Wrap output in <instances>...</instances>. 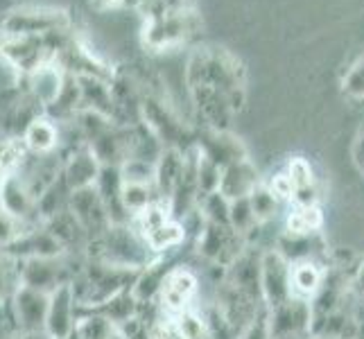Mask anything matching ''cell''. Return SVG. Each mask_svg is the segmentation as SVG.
<instances>
[{
	"label": "cell",
	"mask_w": 364,
	"mask_h": 339,
	"mask_svg": "<svg viewBox=\"0 0 364 339\" xmlns=\"http://www.w3.org/2000/svg\"><path fill=\"white\" fill-rule=\"evenodd\" d=\"M197 30L195 14L191 9L179 11H163L161 16L147 18L143 30V41L149 50H170L174 45H181L188 41V36H193Z\"/></svg>",
	"instance_id": "cell-5"
},
{
	"label": "cell",
	"mask_w": 364,
	"mask_h": 339,
	"mask_svg": "<svg viewBox=\"0 0 364 339\" xmlns=\"http://www.w3.org/2000/svg\"><path fill=\"white\" fill-rule=\"evenodd\" d=\"M168 11H179V9H188V0H163Z\"/></svg>",
	"instance_id": "cell-31"
},
{
	"label": "cell",
	"mask_w": 364,
	"mask_h": 339,
	"mask_svg": "<svg viewBox=\"0 0 364 339\" xmlns=\"http://www.w3.org/2000/svg\"><path fill=\"white\" fill-rule=\"evenodd\" d=\"M323 226V215L319 206H292V210L285 217V231L299 235L319 233Z\"/></svg>",
	"instance_id": "cell-21"
},
{
	"label": "cell",
	"mask_w": 364,
	"mask_h": 339,
	"mask_svg": "<svg viewBox=\"0 0 364 339\" xmlns=\"http://www.w3.org/2000/svg\"><path fill=\"white\" fill-rule=\"evenodd\" d=\"M70 254L61 258H25L21 260V285L36 292L53 294L59 287L70 285L80 269H73Z\"/></svg>",
	"instance_id": "cell-4"
},
{
	"label": "cell",
	"mask_w": 364,
	"mask_h": 339,
	"mask_svg": "<svg viewBox=\"0 0 364 339\" xmlns=\"http://www.w3.org/2000/svg\"><path fill=\"white\" fill-rule=\"evenodd\" d=\"M21 287V260L0 251V303H9Z\"/></svg>",
	"instance_id": "cell-23"
},
{
	"label": "cell",
	"mask_w": 364,
	"mask_h": 339,
	"mask_svg": "<svg viewBox=\"0 0 364 339\" xmlns=\"http://www.w3.org/2000/svg\"><path fill=\"white\" fill-rule=\"evenodd\" d=\"M124 0H91V5L95 9H114V7H122Z\"/></svg>",
	"instance_id": "cell-30"
},
{
	"label": "cell",
	"mask_w": 364,
	"mask_h": 339,
	"mask_svg": "<svg viewBox=\"0 0 364 339\" xmlns=\"http://www.w3.org/2000/svg\"><path fill=\"white\" fill-rule=\"evenodd\" d=\"M9 303H11V312H14L18 333H46V317L50 306L48 294L21 285Z\"/></svg>",
	"instance_id": "cell-10"
},
{
	"label": "cell",
	"mask_w": 364,
	"mask_h": 339,
	"mask_svg": "<svg viewBox=\"0 0 364 339\" xmlns=\"http://www.w3.org/2000/svg\"><path fill=\"white\" fill-rule=\"evenodd\" d=\"M14 339H50L46 333H18Z\"/></svg>",
	"instance_id": "cell-32"
},
{
	"label": "cell",
	"mask_w": 364,
	"mask_h": 339,
	"mask_svg": "<svg viewBox=\"0 0 364 339\" xmlns=\"http://www.w3.org/2000/svg\"><path fill=\"white\" fill-rule=\"evenodd\" d=\"M138 271L132 269H120L109 265V262L89 258L80 267L77 276L73 279V292L77 306L84 310H95L116 294L132 290Z\"/></svg>",
	"instance_id": "cell-2"
},
{
	"label": "cell",
	"mask_w": 364,
	"mask_h": 339,
	"mask_svg": "<svg viewBox=\"0 0 364 339\" xmlns=\"http://www.w3.org/2000/svg\"><path fill=\"white\" fill-rule=\"evenodd\" d=\"M141 308H143L141 301L134 296V292L124 290V292L116 294L114 298H109L107 303L95 308V312H100V315H105L107 319H111V321L116 323V328H118V325L127 323L129 319L141 315Z\"/></svg>",
	"instance_id": "cell-19"
},
{
	"label": "cell",
	"mask_w": 364,
	"mask_h": 339,
	"mask_svg": "<svg viewBox=\"0 0 364 339\" xmlns=\"http://www.w3.org/2000/svg\"><path fill=\"white\" fill-rule=\"evenodd\" d=\"M260 185L258 179V170L251 166V161H237L231 163V166L222 168V181H220V193L229 199V202H235V199L249 197L251 193Z\"/></svg>",
	"instance_id": "cell-14"
},
{
	"label": "cell",
	"mask_w": 364,
	"mask_h": 339,
	"mask_svg": "<svg viewBox=\"0 0 364 339\" xmlns=\"http://www.w3.org/2000/svg\"><path fill=\"white\" fill-rule=\"evenodd\" d=\"M0 210L30 226L43 224L39 217V208H36V199L16 170H7L0 177Z\"/></svg>",
	"instance_id": "cell-7"
},
{
	"label": "cell",
	"mask_w": 364,
	"mask_h": 339,
	"mask_svg": "<svg viewBox=\"0 0 364 339\" xmlns=\"http://www.w3.org/2000/svg\"><path fill=\"white\" fill-rule=\"evenodd\" d=\"M197 145L202 147V152L218 163L220 168H227L231 163L245 161L247 158V149L240 143V138L231 136L224 129H210V134L204 141H197Z\"/></svg>",
	"instance_id": "cell-17"
},
{
	"label": "cell",
	"mask_w": 364,
	"mask_h": 339,
	"mask_svg": "<svg viewBox=\"0 0 364 339\" xmlns=\"http://www.w3.org/2000/svg\"><path fill=\"white\" fill-rule=\"evenodd\" d=\"M308 339H331V337H321V335H310Z\"/></svg>",
	"instance_id": "cell-36"
},
{
	"label": "cell",
	"mask_w": 364,
	"mask_h": 339,
	"mask_svg": "<svg viewBox=\"0 0 364 339\" xmlns=\"http://www.w3.org/2000/svg\"><path fill=\"white\" fill-rule=\"evenodd\" d=\"M290 265H292V274H290L292 296L312 301L321 290L328 271L319 265V260H299V262H290Z\"/></svg>",
	"instance_id": "cell-18"
},
{
	"label": "cell",
	"mask_w": 364,
	"mask_h": 339,
	"mask_svg": "<svg viewBox=\"0 0 364 339\" xmlns=\"http://www.w3.org/2000/svg\"><path fill=\"white\" fill-rule=\"evenodd\" d=\"M287 177L292 179V185H294V190H301V188H310V185H315V172H312V166H310V161L308 158H290V163H287Z\"/></svg>",
	"instance_id": "cell-27"
},
{
	"label": "cell",
	"mask_w": 364,
	"mask_h": 339,
	"mask_svg": "<svg viewBox=\"0 0 364 339\" xmlns=\"http://www.w3.org/2000/svg\"><path fill=\"white\" fill-rule=\"evenodd\" d=\"M353 158H355V166L360 168V172L364 174V129L360 131V136L355 138V145H353Z\"/></svg>",
	"instance_id": "cell-29"
},
{
	"label": "cell",
	"mask_w": 364,
	"mask_h": 339,
	"mask_svg": "<svg viewBox=\"0 0 364 339\" xmlns=\"http://www.w3.org/2000/svg\"><path fill=\"white\" fill-rule=\"evenodd\" d=\"M77 330L84 339H114L118 328L116 323L100 315L95 310H84L77 306Z\"/></svg>",
	"instance_id": "cell-20"
},
{
	"label": "cell",
	"mask_w": 364,
	"mask_h": 339,
	"mask_svg": "<svg viewBox=\"0 0 364 339\" xmlns=\"http://www.w3.org/2000/svg\"><path fill=\"white\" fill-rule=\"evenodd\" d=\"M68 339H84V337H82V335H80L77 330H75V333H73V335H70Z\"/></svg>",
	"instance_id": "cell-35"
},
{
	"label": "cell",
	"mask_w": 364,
	"mask_h": 339,
	"mask_svg": "<svg viewBox=\"0 0 364 339\" xmlns=\"http://www.w3.org/2000/svg\"><path fill=\"white\" fill-rule=\"evenodd\" d=\"M188 89L210 129L227 131L233 113L245 104V68L229 50L197 48L188 61Z\"/></svg>",
	"instance_id": "cell-1"
},
{
	"label": "cell",
	"mask_w": 364,
	"mask_h": 339,
	"mask_svg": "<svg viewBox=\"0 0 364 339\" xmlns=\"http://www.w3.org/2000/svg\"><path fill=\"white\" fill-rule=\"evenodd\" d=\"M68 77V72L61 70L55 61L50 64H43L41 68H36L34 72L25 75V77H18V84L28 91L36 102L43 107V111L55 102L59 97L61 89H64V82Z\"/></svg>",
	"instance_id": "cell-12"
},
{
	"label": "cell",
	"mask_w": 364,
	"mask_h": 339,
	"mask_svg": "<svg viewBox=\"0 0 364 339\" xmlns=\"http://www.w3.org/2000/svg\"><path fill=\"white\" fill-rule=\"evenodd\" d=\"M61 156H64L61 174H64V179L68 181L73 190H82V188L95 185V181L100 177V170H102V163L95 158L89 145L75 147L70 152H64Z\"/></svg>",
	"instance_id": "cell-13"
},
{
	"label": "cell",
	"mask_w": 364,
	"mask_h": 339,
	"mask_svg": "<svg viewBox=\"0 0 364 339\" xmlns=\"http://www.w3.org/2000/svg\"><path fill=\"white\" fill-rule=\"evenodd\" d=\"M68 210L77 217L82 229L86 231V235H89V240H95V237H100L111 226L107 206H105L95 185L82 188V190H73Z\"/></svg>",
	"instance_id": "cell-9"
},
{
	"label": "cell",
	"mask_w": 364,
	"mask_h": 339,
	"mask_svg": "<svg viewBox=\"0 0 364 339\" xmlns=\"http://www.w3.org/2000/svg\"><path fill=\"white\" fill-rule=\"evenodd\" d=\"M122 183L156 185V163L147 158H127L120 166Z\"/></svg>",
	"instance_id": "cell-25"
},
{
	"label": "cell",
	"mask_w": 364,
	"mask_h": 339,
	"mask_svg": "<svg viewBox=\"0 0 364 339\" xmlns=\"http://www.w3.org/2000/svg\"><path fill=\"white\" fill-rule=\"evenodd\" d=\"M344 93L353 99H362L364 97V57L358 61V64L350 66V70L344 77Z\"/></svg>",
	"instance_id": "cell-28"
},
{
	"label": "cell",
	"mask_w": 364,
	"mask_h": 339,
	"mask_svg": "<svg viewBox=\"0 0 364 339\" xmlns=\"http://www.w3.org/2000/svg\"><path fill=\"white\" fill-rule=\"evenodd\" d=\"M249 202H251V208H254V215H256L258 224L272 222L276 215H279V210L283 206V202L269 190L267 183H260L256 190L249 195Z\"/></svg>",
	"instance_id": "cell-24"
},
{
	"label": "cell",
	"mask_w": 364,
	"mask_h": 339,
	"mask_svg": "<svg viewBox=\"0 0 364 339\" xmlns=\"http://www.w3.org/2000/svg\"><path fill=\"white\" fill-rule=\"evenodd\" d=\"M122 206L127 210L129 220L136 215V212L145 210L149 204H154L159 197L156 185H141V183H122Z\"/></svg>",
	"instance_id": "cell-22"
},
{
	"label": "cell",
	"mask_w": 364,
	"mask_h": 339,
	"mask_svg": "<svg viewBox=\"0 0 364 339\" xmlns=\"http://www.w3.org/2000/svg\"><path fill=\"white\" fill-rule=\"evenodd\" d=\"M66 28H73V21L68 11L57 7H21L0 16V36H41Z\"/></svg>",
	"instance_id": "cell-3"
},
{
	"label": "cell",
	"mask_w": 364,
	"mask_h": 339,
	"mask_svg": "<svg viewBox=\"0 0 364 339\" xmlns=\"http://www.w3.org/2000/svg\"><path fill=\"white\" fill-rule=\"evenodd\" d=\"M30 229H34V226L25 224L16 217L7 215L5 210H0V251L9 249L14 242H18L21 237L28 233Z\"/></svg>",
	"instance_id": "cell-26"
},
{
	"label": "cell",
	"mask_w": 364,
	"mask_h": 339,
	"mask_svg": "<svg viewBox=\"0 0 364 339\" xmlns=\"http://www.w3.org/2000/svg\"><path fill=\"white\" fill-rule=\"evenodd\" d=\"M23 147L32 154H55L61 149V129L59 122L41 113L39 118L32 120V124L25 129L21 138Z\"/></svg>",
	"instance_id": "cell-15"
},
{
	"label": "cell",
	"mask_w": 364,
	"mask_h": 339,
	"mask_svg": "<svg viewBox=\"0 0 364 339\" xmlns=\"http://www.w3.org/2000/svg\"><path fill=\"white\" fill-rule=\"evenodd\" d=\"M75 328H77V301H75L73 285H64L50 294L46 335L50 339H68Z\"/></svg>",
	"instance_id": "cell-11"
},
{
	"label": "cell",
	"mask_w": 364,
	"mask_h": 339,
	"mask_svg": "<svg viewBox=\"0 0 364 339\" xmlns=\"http://www.w3.org/2000/svg\"><path fill=\"white\" fill-rule=\"evenodd\" d=\"M355 283H358V287H360V290L364 292V267H362V269L358 271V281H355Z\"/></svg>",
	"instance_id": "cell-33"
},
{
	"label": "cell",
	"mask_w": 364,
	"mask_h": 339,
	"mask_svg": "<svg viewBox=\"0 0 364 339\" xmlns=\"http://www.w3.org/2000/svg\"><path fill=\"white\" fill-rule=\"evenodd\" d=\"M3 317H5V303H0V323H3Z\"/></svg>",
	"instance_id": "cell-34"
},
{
	"label": "cell",
	"mask_w": 364,
	"mask_h": 339,
	"mask_svg": "<svg viewBox=\"0 0 364 339\" xmlns=\"http://www.w3.org/2000/svg\"><path fill=\"white\" fill-rule=\"evenodd\" d=\"M183 170H186L183 149L179 147L163 149L156 161V193L161 199H166L168 204L183 179Z\"/></svg>",
	"instance_id": "cell-16"
},
{
	"label": "cell",
	"mask_w": 364,
	"mask_h": 339,
	"mask_svg": "<svg viewBox=\"0 0 364 339\" xmlns=\"http://www.w3.org/2000/svg\"><path fill=\"white\" fill-rule=\"evenodd\" d=\"M197 292H199V281L195 271H191L183 265H174L166 276V283H163L159 294L163 315H168V319H172L181 315V312L191 310Z\"/></svg>",
	"instance_id": "cell-8"
},
{
	"label": "cell",
	"mask_w": 364,
	"mask_h": 339,
	"mask_svg": "<svg viewBox=\"0 0 364 339\" xmlns=\"http://www.w3.org/2000/svg\"><path fill=\"white\" fill-rule=\"evenodd\" d=\"M292 265L290 260L283 258L276 249L262 251L260 258V292H262V303L267 310L283 306L285 301L294 298L292 296Z\"/></svg>",
	"instance_id": "cell-6"
}]
</instances>
